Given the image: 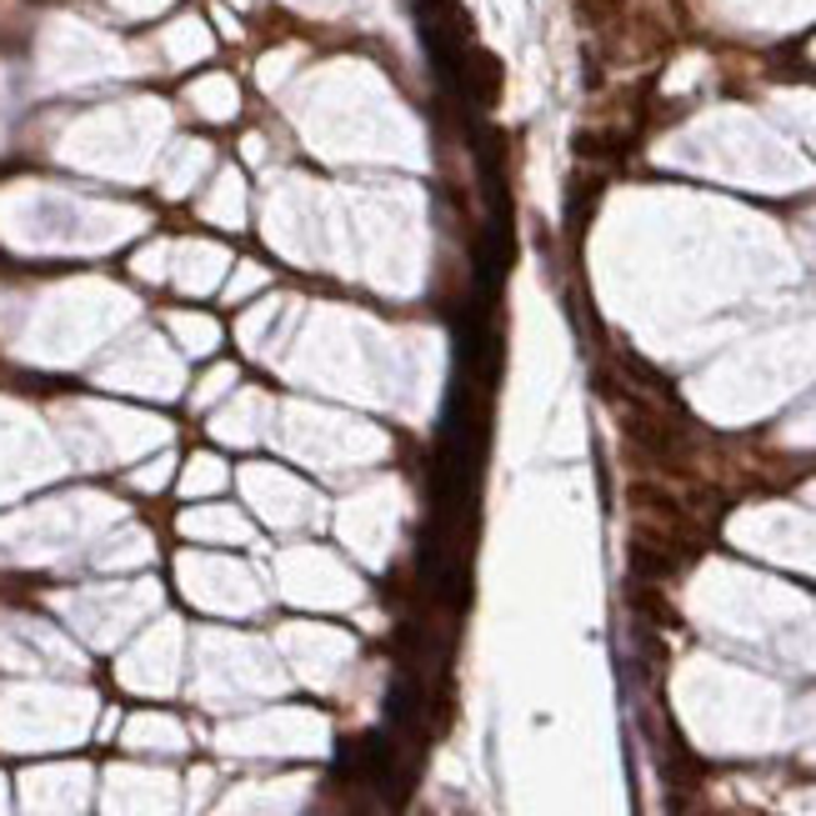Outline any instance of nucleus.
I'll use <instances>...</instances> for the list:
<instances>
[{
    "label": "nucleus",
    "mask_w": 816,
    "mask_h": 816,
    "mask_svg": "<svg viewBox=\"0 0 816 816\" xmlns=\"http://www.w3.org/2000/svg\"><path fill=\"white\" fill-rule=\"evenodd\" d=\"M501 81H506V71H501V60L491 50H466V91L476 95V106H497Z\"/></svg>",
    "instance_id": "nucleus-1"
},
{
    "label": "nucleus",
    "mask_w": 816,
    "mask_h": 816,
    "mask_svg": "<svg viewBox=\"0 0 816 816\" xmlns=\"http://www.w3.org/2000/svg\"><path fill=\"white\" fill-rule=\"evenodd\" d=\"M627 15V0H576V21L602 31V25H616Z\"/></svg>",
    "instance_id": "nucleus-2"
},
{
    "label": "nucleus",
    "mask_w": 816,
    "mask_h": 816,
    "mask_svg": "<svg viewBox=\"0 0 816 816\" xmlns=\"http://www.w3.org/2000/svg\"><path fill=\"white\" fill-rule=\"evenodd\" d=\"M631 606H637L641 616H651L656 627H676V611L666 606L662 592H651V586H641V592H631Z\"/></svg>",
    "instance_id": "nucleus-3"
}]
</instances>
